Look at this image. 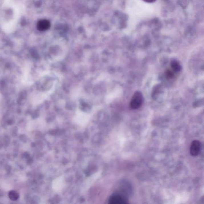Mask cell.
<instances>
[{
  "label": "cell",
  "instance_id": "cell-5",
  "mask_svg": "<svg viewBox=\"0 0 204 204\" xmlns=\"http://www.w3.org/2000/svg\"><path fill=\"white\" fill-rule=\"evenodd\" d=\"M171 66L173 71L175 72H179L181 70V66L176 60L174 59L172 60L171 62Z\"/></svg>",
  "mask_w": 204,
  "mask_h": 204
},
{
  "label": "cell",
  "instance_id": "cell-6",
  "mask_svg": "<svg viewBox=\"0 0 204 204\" xmlns=\"http://www.w3.org/2000/svg\"><path fill=\"white\" fill-rule=\"evenodd\" d=\"M9 198L12 201L17 200L19 197V195L15 191H10L9 193Z\"/></svg>",
  "mask_w": 204,
  "mask_h": 204
},
{
  "label": "cell",
  "instance_id": "cell-4",
  "mask_svg": "<svg viewBox=\"0 0 204 204\" xmlns=\"http://www.w3.org/2000/svg\"><path fill=\"white\" fill-rule=\"evenodd\" d=\"M37 27L40 31H46L50 28V22L46 20H41L38 22Z\"/></svg>",
  "mask_w": 204,
  "mask_h": 204
},
{
  "label": "cell",
  "instance_id": "cell-8",
  "mask_svg": "<svg viewBox=\"0 0 204 204\" xmlns=\"http://www.w3.org/2000/svg\"><path fill=\"white\" fill-rule=\"evenodd\" d=\"M146 2V3H154L157 0H142Z\"/></svg>",
  "mask_w": 204,
  "mask_h": 204
},
{
  "label": "cell",
  "instance_id": "cell-2",
  "mask_svg": "<svg viewBox=\"0 0 204 204\" xmlns=\"http://www.w3.org/2000/svg\"><path fill=\"white\" fill-rule=\"evenodd\" d=\"M109 203L111 204H124L128 203V199L126 197L119 193L114 194L110 197Z\"/></svg>",
  "mask_w": 204,
  "mask_h": 204
},
{
  "label": "cell",
  "instance_id": "cell-7",
  "mask_svg": "<svg viewBox=\"0 0 204 204\" xmlns=\"http://www.w3.org/2000/svg\"><path fill=\"white\" fill-rule=\"evenodd\" d=\"M165 75L168 78H171L173 77L174 74L171 70H168L165 73Z\"/></svg>",
  "mask_w": 204,
  "mask_h": 204
},
{
  "label": "cell",
  "instance_id": "cell-3",
  "mask_svg": "<svg viewBox=\"0 0 204 204\" xmlns=\"http://www.w3.org/2000/svg\"><path fill=\"white\" fill-rule=\"evenodd\" d=\"M201 148V143L198 140L193 141L190 146V153L193 156H196L199 153Z\"/></svg>",
  "mask_w": 204,
  "mask_h": 204
},
{
  "label": "cell",
  "instance_id": "cell-1",
  "mask_svg": "<svg viewBox=\"0 0 204 204\" xmlns=\"http://www.w3.org/2000/svg\"><path fill=\"white\" fill-rule=\"evenodd\" d=\"M143 102V96L141 92L137 91L134 94L130 104V108L133 109H137L140 108Z\"/></svg>",
  "mask_w": 204,
  "mask_h": 204
}]
</instances>
